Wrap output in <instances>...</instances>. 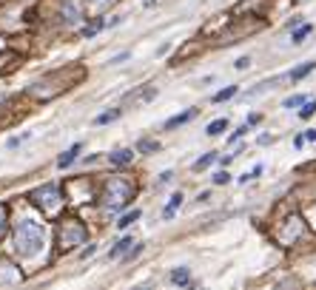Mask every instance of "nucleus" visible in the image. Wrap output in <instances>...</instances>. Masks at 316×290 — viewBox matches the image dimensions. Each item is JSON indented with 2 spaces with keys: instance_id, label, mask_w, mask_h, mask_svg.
<instances>
[{
  "instance_id": "12",
  "label": "nucleus",
  "mask_w": 316,
  "mask_h": 290,
  "mask_svg": "<svg viewBox=\"0 0 316 290\" xmlns=\"http://www.w3.org/2000/svg\"><path fill=\"white\" fill-rule=\"evenodd\" d=\"M63 17H66V23H77V20H80V12H77L71 3H66V6H63Z\"/></svg>"
},
{
  "instance_id": "23",
  "label": "nucleus",
  "mask_w": 316,
  "mask_h": 290,
  "mask_svg": "<svg viewBox=\"0 0 316 290\" xmlns=\"http://www.w3.org/2000/svg\"><path fill=\"white\" fill-rule=\"evenodd\" d=\"M100 29H103V23H100V20H97V23H94V26H88V29H83V37H91V34H97Z\"/></svg>"
},
{
  "instance_id": "1",
  "label": "nucleus",
  "mask_w": 316,
  "mask_h": 290,
  "mask_svg": "<svg viewBox=\"0 0 316 290\" xmlns=\"http://www.w3.org/2000/svg\"><path fill=\"white\" fill-rule=\"evenodd\" d=\"M43 245H46V230L40 228L38 222L23 219V222L17 225V230H14V247H17V253L34 256V253L43 250Z\"/></svg>"
},
{
  "instance_id": "13",
  "label": "nucleus",
  "mask_w": 316,
  "mask_h": 290,
  "mask_svg": "<svg viewBox=\"0 0 316 290\" xmlns=\"http://www.w3.org/2000/svg\"><path fill=\"white\" fill-rule=\"evenodd\" d=\"M225 128H228V120H217V123H211L205 131H208V137H217V134H222Z\"/></svg>"
},
{
  "instance_id": "17",
  "label": "nucleus",
  "mask_w": 316,
  "mask_h": 290,
  "mask_svg": "<svg viewBox=\"0 0 316 290\" xmlns=\"http://www.w3.org/2000/svg\"><path fill=\"white\" fill-rule=\"evenodd\" d=\"M117 117H120V111H105V114H100L94 123H97V125H108V123H114Z\"/></svg>"
},
{
  "instance_id": "9",
  "label": "nucleus",
  "mask_w": 316,
  "mask_h": 290,
  "mask_svg": "<svg viewBox=\"0 0 316 290\" xmlns=\"http://www.w3.org/2000/svg\"><path fill=\"white\" fill-rule=\"evenodd\" d=\"M108 160H111V165H128V162H131V151L128 148H120V151H114Z\"/></svg>"
},
{
  "instance_id": "11",
  "label": "nucleus",
  "mask_w": 316,
  "mask_h": 290,
  "mask_svg": "<svg viewBox=\"0 0 316 290\" xmlns=\"http://www.w3.org/2000/svg\"><path fill=\"white\" fill-rule=\"evenodd\" d=\"M180 202H182V194H174V197H171V202H168V208L162 210V216H165V219H171V216H174V210L180 208Z\"/></svg>"
},
{
  "instance_id": "21",
  "label": "nucleus",
  "mask_w": 316,
  "mask_h": 290,
  "mask_svg": "<svg viewBox=\"0 0 316 290\" xmlns=\"http://www.w3.org/2000/svg\"><path fill=\"white\" fill-rule=\"evenodd\" d=\"M313 111H316V103H305L302 111H299V117H302V120H310V117H313Z\"/></svg>"
},
{
  "instance_id": "20",
  "label": "nucleus",
  "mask_w": 316,
  "mask_h": 290,
  "mask_svg": "<svg viewBox=\"0 0 316 290\" xmlns=\"http://www.w3.org/2000/svg\"><path fill=\"white\" fill-rule=\"evenodd\" d=\"M86 3H88L91 9H97V12H103V9H108V6H111L114 0H86Z\"/></svg>"
},
{
  "instance_id": "8",
  "label": "nucleus",
  "mask_w": 316,
  "mask_h": 290,
  "mask_svg": "<svg viewBox=\"0 0 316 290\" xmlns=\"http://www.w3.org/2000/svg\"><path fill=\"white\" fill-rule=\"evenodd\" d=\"M313 68H316V63H313V60L302 63V66H296V68L291 71V80H302V77H308L310 71H313Z\"/></svg>"
},
{
  "instance_id": "29",
  "label": "nucleus",
  "mask_w": 316,
  "mask_h": 290,
  "mask_svg": "<svg viewBox=\"0 0 316 290\" xmlns=\"http://www.w3.org/2000/svg\"><path fill=\"white\" fill-rule=\"evenodd\" d=\"M271 140H273L271 134H262V137H259V145H268V142H271Z\"/></svg>"
},
{
  "instance_id": "5",
  "label": "nucleus",
  "mask_w": 316,
  "mask_h": 290,
  "mask_svg": "<svg viewBox=\"0 0 316 290\" xmlns=\"http://www.w3.org/2000/svg\"><path fill=\"white\" fill-rule=\"evenodd\" d=\"M285 234H279V242H282V245H291L293 239H296L299 234H302L305 230V225H302V219H299V216H291V219H288L285 222Z\"/></svg>"
},
{
  "instance_id": "24",
  "label": "nucleus",
  "mask_w": 316,
  "mask_h": 290,
  "mask_svg": "<svg viewBox=\"0 0 316 290\" xmlns=\"http://www.w3.org/2000/svg\"><path fill=\"white\" fill-rule=\"evenodd\" d=\"M157 148H160V145H154V142H140V151H145V154H154Z\"/></svg>"
},
{
  "instance_id": "14",
  "label": "nucleus",
  "mask_w": 316,
  "mask_h": 290,
  "mask_svg": "<svg viewBox=\"0 0 316 290\" xmlns=\"http://www.w3.org/2000/svg\"><path fill=\"white\" fill-rule=\"evenodd\" d=\"M128 247H131V239H128V236H125V239H120L117 245L111 247V253H108V256H111V259H117L120 253H123V250H128Z\"/></svg>"
},
{
  "instance_id": "25",
  "label": "nucleus",
  "mask_w": 316,
  "mask_h": 290,
  "mask_svg": "<svg viewBox=\"0 0 316 290\" xmlns=\"http://www.w3.org/2000/svg\"><path fill=\"white\" fill-rule=\"evenodd\" d=\"M6 230V208H0V236Z\"/></svg>"
},
{
  "instance_id": "2",
  "label": "nucleus",
  "mask_w": 316,
  "mask_h": 290,
  "mask_svg": "<svg viewBox=\"0 0 316 290\" xmlns=\"http://www.w3.org/2000/svg\"><path fill=\"white\" fill-rule=\"evenodd\" d=\"M131 197H134L131 179H108L105 182V194H103L105 208H123V205L131 202Z\"/></svg>"
},
{
  "instance_id": "4",
  "label": "nucleus",
  "mask_w": 316,
  "mask_h": 290,
  "mask_svg": "<svg viewBox=\"0 0 316 290\" xmlns=\"http://www.w3.org/2000/svg\"><path fill=\"white\" fill-rule=\"evenodd\" d=\"M60 230H63V234H60V247H63V250L77 247V245H83V242H86V228H83L77 219H66Z\"/></svg>"
},
{
  "instance_id": "10",
  "label": "nucleus",
  "mask_w": 316,
  "mask_h": 290,
  "mask_svg": "<svg viewBox=\"0 0 316 290\" xmlns=\"http://www.w3.org/2000/svg\"><path fill=\"white\" fill-rule=\"evenodd\" d=\"M171 282H174V284H188V282H191V273H188V267H177V270L171 273Z\"/></svg>"
},
{
  "instance_id": "19",
  "label": "nucleus",
  "mask_w": 316,
  "mask_h": 290,
  "mask_svg": "<svg viewBox=\"0 0 316 290\" xmlns=\"http://www.w3.org/2000/svg\"><path fill=\"white\" fill-rule=\"evenodd\" d=\"M308 100H305V94H296V97H288L285 100V108H296V105H305Z\"/></svg>"
},
{
  "instance_id": "6",
  "label": "nucleus",
  "mask_w": 316,
  "mask_h": 290,
  "mask_svg": "<svg viewBox=\"0 0 316 290\" xmlns=\"http://www.w3.org/2000/svg\"><path fill=\"white\" fill-rule=\"evenodd\" d=\"M80 151H83V145H80V142H77V145H71V148H68L66 154H60V160H57V165H60V168H68V165H71V162L77 160V154H80Z\"/></svg>"
},
{
  "instance_id": "18",
  "label": "nucleus",
  "mask_w": 316,
  "mask_h": 290,
  "mask_svg": "<svg viewBox=\"0 0 316 290\" xmlns=\"http://www.w3.org/2000/svg\"><path fill=\"white\" fill-rule=\"evenodd\" d=\"M310 31H313V26H302V29H296V31H293V43H302V40L305 37H308V34H310Z\"/></svg>"
},
{
  "instance_id": "7",
  "label": "nucleus",
  "mask_w": 316,
  "mask_h": 290,
  "mask_svg": "<svg viewBox=\"0 0 316 290\" xmlns=\"http://www.w3.org/2000/svg\"><path fill=\"white\" fill-rule=\"evenodd\" d=\"M194 117H197V108H188V111H180L174 120H168V123H165V128H177V125L188 123V120H194Z\"/></svg>"
},
{
  "instance_id": "16",
  "label": "nucleus",
  "mask_w": 316,
  "mask_h": 290,
  "mask_svg": "<svg viewBox=\"0 0 316 290\" xmlns=\"http://www.w3.org/2000/svg\"><path fill=\"white\" fill-rule=\"evenodd\" d=\"M214 160H217V154H214V151H211V154H202V157H199V162L194 165V171H205V168H208Z\"/></svg>"
},
{
  "instance_id": "27",
  "label": "nucleus",
  "mask_w": 316,
  "mask_h": 290,
  "mask_svg": "<svg viewBox=\"0 0 316 290\" xmlns=\"http://www.w3.org/2000/svg\"><path fill=\"white\" fill-rule=\"evenodd\" d=\"M302 140H305V142H316V131H305Z\"/></svg>"
},
{
  "instance_id": "28",
  "label": "nucleus",
  "mask_w": 316,
  "mask_h": 290,
  "mask_svg": "<svg viewBox=\"0 0 316 290\" xmlns=\"http://www.w3.org/2000/svg\"><path fill=\"white\" fill-rule=\"evenodd\" d=\"M214 182H217V185H222V182H228V173H217V177H214Z\"/></svg>"
},
{
  "instance_id": "15",
  "label": "nucleus",
  "mask_w": 316,
  "mask_h": 290,
  "mask_svg": "<svg viewBox=\"0 0 316 290\" xmlns=\"http://www.w3.org/2000/svg\"><path fill=\"white\" fill-rule=\"evenodd\" d=\"M234 94H236V86H228V88H222L219 94H214V100H211V103H225V100H231Z\"/></svg>"
},
{
  "instance_id": "26",
  "label": "nucleus",
  "mask_w": 316,
  "mask_h": 290,
  "mask_svg": "<svg viewBox=\"0 0 316 290\" xmlns=\"http://www.w3.org/2000/svg\"><path fill=\"white\" fill-rule=\"evenodd\" d=\"M262 123V114H248V125H259Z\"/></svg>"
},
{
  "instance_id": "3",
  "label": "nucleus",
  "mask_w": 316,
  "mask_h": 290,
  "mask_svg": "<svg viewBox=\"0 0 316 290\" xmlns=\"http://www.w3.org/2000/svg\"><path fill=\"white\" fill-rule=\"evenodd\" d=\"M29 199L38 208H43L46 214H51V210H57L63 205V194H60V188L54 185V182H49V185H40V188H34V191L29 194Z\"/></svg>"
},
{
  "instance_id": "22",
  "label": "nucleus",
  "mask_w": 316,
  "mask_h": 290,
  "mask_svg": "<svg viewBox=\"0 0 316 290\" xmlns=\"http://www.w3.org/2000/svg\"><path fill=\"white\" fill-rule=\"evenodd\" d=\"M137 216H140V210H131V214H125V216H123V219H120V230H123V228H128V225H131V222H134Z\"/></svg>"
}]
</instances>
